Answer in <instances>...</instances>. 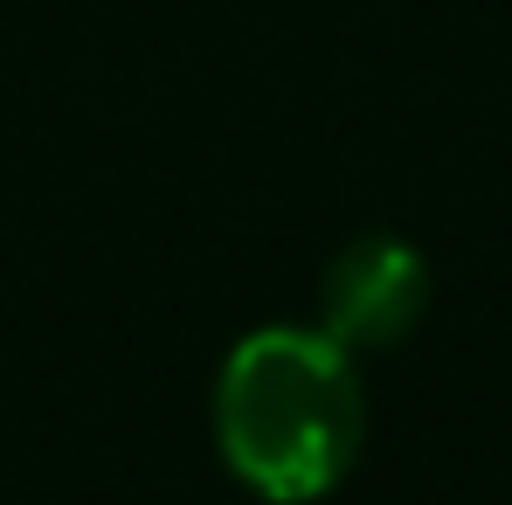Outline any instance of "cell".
<instances>
[{
    "label": "cell",
    "instance_id": "cell-1",
    "mask_svg": "<svg viewBox=\"0 0 512 505\" xmlns=\"http://www.w3.org/2000/svg\"><path fill=\"white\" fill-rule=\"evenodd\" d=\"M367 436L360 360L319 326H256L215 374V450L270 505L326 499Z\"/></svg>",
    "mask_w": 512,
    "mask_h": 505
},
{
    "label": "cell",
    "instance_id": "cell-2",
    "mask_svg": "<svg viewBox=\"0 0 512 505\" xmlns=\"http://www.w3.org/2000/svg\"><path fill=\"white\" fill-rule=\"evenodd\" d=\"M429 312V263L402 236H360L319 277V333L346 353H388L423 326Z\"/></svg>",
    "mask_w": 512,
    "mask_h": 505
}]
</instances>
